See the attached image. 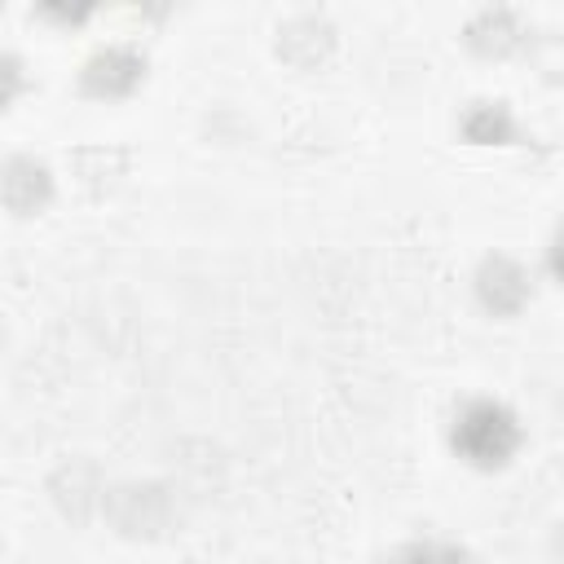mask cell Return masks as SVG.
I'll list each match as a JSON object with an SVG mask.
<instances>
[{"label": "cell", "mask_w": 564, "mask_h": 564, "mask_svg": "<svg viewBox=\"0 0 564 564\" xmlns=\"http://www.w3.org/2000/svg\"><path fill=\"white\" fill-rule=\"evenodd\" d=\"M449 445L467 467L494 471V467H507L511 454L520 449V423L502 401H467L454 414Z\"/></svg>", "instance_id": "obj_1"}, {"label": "cell", "mask_w": 564, "mask_h": 564, "mask_svg": "<svg viewBox=\"0 0 564 564\" xmlns=\"http://www.w3.org/2000/svg\"><path fill=\"white\" fill-rule=\"evenodd\" d=\"M141 79H145V57H141L137 48H123V44L101 48V53L84 66V88H88L93 97H106V101L128 97Z\"/></svg>", "instance_id": "obj_2"}, {"label": "cell", "mask_w": 564, "mask_h": 564, "mask_svg": "<svg viewBox=\"0 0 564 564\" xmlns=\"http://www.w3.org/2000/svg\"><path fill=\"white\" fill-rule=\"evenodd\" d=\"M0 198H4L18 216H31V212H40V207L53 198V172H48L40 159H31V154L9 159L4 172H0Z\"/></svg>", "instance_id": "obj_3"}, {"label": "cell", "mask_w": 564, "mask_h": 564, "mask_svg": "<svg viewBox=\"0 0 564 564\" xmlns=\"http://www.w3.org/2000/svg\"><path fill=\"white\" fill-rule=\"evenodd\" d=\"M383 564H458V551H449V546H436V542H410V546H401L392 560H383Z\"/></svg>", "instance_id": "obj_4"}, {"label": "cell", "mask_w": 564, "mask_h": 564, "mask_svg": "<svg viewBox=\"0 0 564 564\" xmlns=\"http://www.w3.org/2000/svg\"><path fill=\"white\" fill-rule=\"evenodd\" d=\"M22 62L13 53H0V110H9V101L22 93Z\"/></svg>", "instance_id": "obj_5"}]
</instances>
